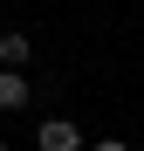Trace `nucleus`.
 <instances>
[{
  "label": "nucleus",
  "mask_w": 144,
  "mask_h": 151,
  "mask_svg": "<svg viewBox=\"0 0 144 151\" xmlns=\"http://www.w3.org/2000/svg\"><path fill=\"white\" fill-rule=\"evenodd\" d=\"M0 151H7V144H0Z\"/></svg>",
  "instance_id": "nucleus-5"
},
{
  "label": "nucleus",
  "mask_w": 144,
  "mask_h": 151,
  "mask_svg": "<svg viewBox=\"0 0 144 151\" xmlns=\"http://www.w3.org/2000/svg\"><path fill=\"white\" fill-rule=\"evenodd\" d=\"M28 62H34V41H28V35H21V28L0 35V69H28Z\"/></svg>",
  "instance_id": "nucleus-2"
},
{
  "label": "nucleus",
  "mask_w": 144,
  "mask_h": 151,
  "mask_svg": "<svg viewBox=\"0 0 144 151\" xmlns=\"http://www.w3.org/2000/svg\"><path fill=\"white\" fill-rule=\"evenodd\" d=\"M28 103V76L21 69H0V110H21Z\"/></svg>",
  "instance_id": "nucleus-3"
},
{
  "label": "nucleus",
  "mask_w": 144,
  "mask_h": 151,
  "mask_svg": "<svg viewBox=\"0 0 144 151\" xmlns=\"http://www.w3.org/2000/svg\"><path fill=\"white\" fill-rule=\"evenodd\" d=\"M82 151H130L124 137H103V144H82Z\"/></svg>",
  "instance_id": "nucleus-4"
},
{
  "label": "nucleus",
  "mask_w": 144,
  "mask_h": 151,
  "mask_svg": "<svg viewBox=\"0 0 144 151\" xmlns=\"http://www.w3.org/2000/svg\"><path fill=\"white\" fill-rule=\"evenodd\" d=\"M34 144H41V151H82V131H76L69 117H48L41 131H34Z\"/></svg>",
  "instance_id": "nucleus-1"
}]
</instances>
